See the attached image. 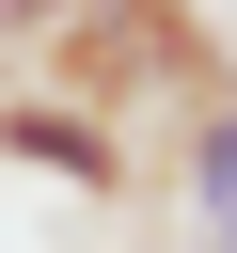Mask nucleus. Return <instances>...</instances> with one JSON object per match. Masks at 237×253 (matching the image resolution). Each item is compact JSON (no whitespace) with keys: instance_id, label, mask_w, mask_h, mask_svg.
Wrapping results in <instances>:
<instances>
[{"instance_id":"1","label":"nucleus","mask_w":237,"mask_h":253,"mask_svg":"<svg viewBox=\"0 0 237 253\" xmlns=\"http://www.w3.org/2000/svg\"><path fill=\"white\" fill-rule=\"evenodd\" d=\"M47 79L32 95H63V111H95V126H126V111H205V95H237L221 79V32L190 16V0H79L47 47H32Z\"/></svg>"},{"instance_id":"2","label":"nucleus","mask_w":237,"mask_h":253,"mask_svg":"<svg viewBox=\"0 0 237 253\" xmlns=\"http://www.w3.org/2000/svg\"><path fill=\"white\" fill-rule=\"evenodd\" d=\"M0 174H47L63 206H126V126H95V111H63V95H16L0 79Z\"/></svg>"},{"instance_id":"3","label":"nucleus","mask_w":237,"mask_h":253,"mask_svg":"<svg viewBox=\"0 0 237 253\" xmlns=\"http://www.w3.org/2000/svg\"><path fill=\"white\" fill-rule=\"evenodd\" d=\"M174 206H190V253H237V95L174 111Z\"/></svg>"},{"instance_id":"4","label":"nucleus","mask_w":237,"mask_h":253,"mask_svg":"<svg viewBox=\"0 0 237 253\" xmlns=\"http://www.w3.org/2000/svg\"><path fill=\"white\" fill-rule=\"evenodd\" d=\"M63 16H79V0H0V79H16V63H32V47L63 32Z\"/></svg>"}]
</instances>
